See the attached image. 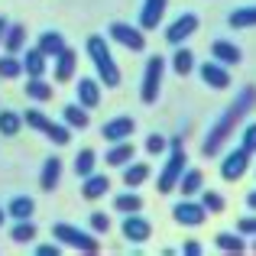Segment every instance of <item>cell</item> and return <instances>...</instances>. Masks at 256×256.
Instances as JSON below:
<instances>
[{
    "mask_svg": "<svg viewBox=\"0 0 256 256\" xmlns=\"http://www.w3.org/2000/svg\"><path fill=\"white\" fill-rule=\"evenodd\" d=\"M256 107V88L253 84H246V88H240V94L234 98V104L227 107L224 114H220V120L208 130V136H204V143H201V156L204 159H211V156H218L220 150L227 146V140L237 133V126L246 120V114H250Z\"/></svg>",
    "mask_w": 256,
    "mask_h": 256,
    "instance_id": "cell-1",
    "label": "cell"
},
{
    "mask_svg": "<svg viewBox=\"0 0 256 256\" xmlns=\"http://www.w3.org/2000/svg\"><path fill=\"white\" fill-rule=\"evenodd\" d=\"M84 49H88V58H91L94 72H98V82L107 84V88H120V68L114 62V52L107 46V39L104 36H88Z\"/></svg>",
    "mask_w": 256,
    "mask_h": 256,
    "instance_id": "cell-2",
    "label": "cell"
},
{
    "mask_svg": "<svg viewBox=\"0 0 256 256\" xmlns=\"http://www.w3.org/2000/svg\"><path fill=\"white\" fill-rule=\"evenodd\" d=\"M52 237H56L62 246H72V250H78V253H91V256L100 253V240L94 237L91 230H82V227L65 224V220L52 224Z\"/></svg>",
    "mask_w": 256,
    "mask_h": 256,
    "instance_id": "cell-3",
    "label": "cell"
},
{
    "mask_svg": "<svg viewBox=\"0 0 256 256\" xmlns=\"http://www.w3.org/2000/svg\"><path fill=\"white\" fill-rule=\"evenodd\" d=\"M169 159H166V166H162V172H159V178H156V192L159 194H169L175 192V185H178V178H182V172L188 169V152H185V143L182 146H169Z\"/></svg>",
    "mask_w": 256,
    "mask_h": 256,
    "instance_id": "cell-4",
    "label": "cell"
},
{
    "mask_svg": "<svg viewBox=\"0 0 256 256\" xmlns=\"http://www.w3.org/2000/svg\"><path fill=\"white\" fill-rule=\"evenodd\" d=\"M162 75H166V58L162 56H152L143 68V84H140V98L143 104H156L159 91H162Z\"/></svg>",
    "mask_w": 256,
    "mask_h": 256,
    "instance_id": "cell-5",
    "label": "cell"
},
{
    "mask_svg": "<svg viewBox=\"0 0 256 256\" xmlns=\"http://www.w3.org/2000/svg\"><path fill=\"white\" fill-rule=\"evenodd\" d=\"M107 36H110L114 42H120L124 49H130V52H143V49H146V36H143V30H140V26H130V23H110Z\"/></svg>",
    "mask_w": 256,
    "mask_h": 256,
    "instance_id": "cell-6",
    "label": "cell"
},
{
    "mask_svg": "<svg viewBox=\"0 0 256 256\" xmlns=\"http://www.w3.org/2000/svg\"><path fill=\"white\" fill-rule=\"evenodd\" d=\"M250 169V152L244 150V146H237V150H230L224 156V162H220V178L224 182H240Z\"/></svg>",
    "mask_w": 256,
    "mask_h": 256,
    "instance_id": "cell-7",
    "label": "cell"
},
{
    "mask_svg": "<svg viewBox=\"0 0 256 256\" xmlns=\"http://www.w3.org/2000/svg\"><path fill=\"white\" fill-rule=\"evenodd\" d=\"M172 218H175V224H182V227H201L208 220V211L201 208V201L182 198L178 204L172 208Z\"/></svg>",
    "mask_w": 256,
    "mask_h": 256,
    "instance_id": "cell-8",
    "label": "cell"
},
{
    "mask_svg": "<svg viewBox=\"0 0 256 256\" xmlns=\"http://www.w3.org/2000/svg\"><path fill=\"white\" fill-rule=\"evenodd\" d=\"M120 230H124V240H130V244H146V240L152 237V224L140 211L136 214H124Z\"/></svg>",
    "mask_w": 256,
    "mask_h": 256,
    "instance_id": "cell-9",
    "label": "cell"
},
{
    "mask_svg": "<svg viewBox=\"0 0 256 256\" xmlns=\"http://www.w3.org/2000/svg\"><path fill=\"white\" fill-rule=\"evenodd\" d=\"M194 32H198V16H194V13H182V16H175L169 23L166 39H169L172 46H185V39L194 36Z\"/></svg>",
    "mask_w": 256,
    "mask_h": 256,
    "instance_id": "cell-10",
    "label": "cell"
},
{
    "mask_svg": "<svg viewBox=\"0 0 256 256\" xmlns=\"http://www.w3.org/2000/svg\"><path fill=\"white\" fill-rule=\"evenodd\" d=\"M201 82H204L208 88H214V91H224V88H230V68L220 62H214V58H208L204 65L198 68Z\"/></svg>",
    "mask_w": 256,
    "mask_h": 256,
    "instance_id": "cell-11",
    "label": "cell"
},
{
    "mask_svg": "<svg viewBox=\"0 0 256 256\" xmlns=\"http://www.w3.org/2000/svg\"><path fill=\"white\" fill-rule=\"evenodd\" d=\"M133 130H136V120L133 117H114L100 126V136H104L107 143H120V140H130Z\"/></svg>",
    "mask_w": 256,
    "mask_h": 256,
    "instance_id": "cell-12",
    "label": "cell"
},
{
    "mask_svg": "<svg viewBox=\"0 0 256 256\" xmlns=\"http://www.w3.org/2000/svg\"><path fill=\"white\" fill-rule=\"evenodd\" d=\"M166 10H169V0H143V6H140V30H159Z\"/></svg>",
    "mask_w": 256,
    "mask_h": 256,
    "instance_id": "cell-13",
    "label": "cell"
},
{
    "mask_svg": "<svg viewBox=\"0 0 256 256\" xmlns=\"http://www.w3.org/2000/svg\"><path fill=\"white\" fill-rule=\"evenodd\" d=\"M211 58L230 68V65H240V62H244V52H240V46L227 42V39H214V42H211Z\"/></svg>",
    "mask_w": 256,
    "mask_h": 256,
    "instance_id": "cell-14",
    "label": "cell"
},
{
    "mask_svg": "<svg viewBox=\"0 0 256 256\" xmlns=\"http://www.w3.org/2000/svg\"><path fill=\"white\" fill-rule=\"evenodd\" d=\"M75 98L84 110H94V107L100 104V82L98 78H82V82L75 84Z\"/></svg>",
    "mask_w": 256,
    "mask_h": 256,
    "instance_id": "cell-15",
    "label": "cell"
},
{
    "mask_svg": "<svg viewBox=\"0 0 256 256\" xmlns=\"http://www.w3.org/2000/svg\"><path fill=\"white\" fill-rule=\"evenodd\" d=\"M58 182H62V159H58V156L42 159V172H39V188H42V192H56Z\"/></svg>",
    "mask_w": 256,
    "mask_h": 256,
    "instance_id": "cell-16",
    "label": "cell"
},
{
    "mask_svg": "<svg viewBox=\"0 0 256 256\" xmlns=\"http://www.w3.org/2000/svg\"><path fill=\"white\" fill-rule=\"evenodd\" d=\"M107 188H110V178H107L104 172H91V175H84V182H82V198L98 201V198L107 194Z\"/></svg>",
    "mask_w": 256,
    "mask_h": 256,
    "instance_id": "cell-17",
    "label": "cell"
},
{
    "mask_svg": "<svg viewBox=\"0 0 256 256\" xmlns=\"http://www.w3.org/2000/svg\"><path fill=\"white\" fill-rule=\"evenodd\" d=\"M75 68H78V52L65 46L56 56V82H72V78H75Z\"/></svg>",
    "mask_w": 256,
    "mask_h": 256,
    "instance_id": "cell-18",
    "label": "cell"
},
{
    "mask_svg": "<svg viewBox=\"0 0 256 256\" xmlns=\"http://www.w3.org/2000/svg\"><path fill=\"white\" fill-rule=\"evenodd\" d=\"M204 188V172L201 169H185L178 178V185H175V192H182V198H194V194Z\"/></svg>",
    "mask_w": 256,
    "mask_h": 256,
    "instance_id": "cell-19",
    "label": "cell"
},
{
    "mask_svg": "<svg viewBox=\"0 0 256 256\" xmlns=\"http://www.w3.org/2000/svg\"><path fill=\"white\" fill-rule=\"evenodd\" d=\"M62 124L68 126V130H88V126H91V117H88V110L75 100V104L62 107Z\"/></svg>",
    "mask_w": 256,
    "mask_h": 256,
    "instance_id": "cell-20",
    "label": "cell"
},
{
    "mask_svg": "<svg viewBox=\"0 0 256 256\" xmlns=\"http://www.w3.org/2000/svg\"><path fill=\"white\" fill-rule=\"evenodd\" d=\"M130 159H136V150H133L130 140H120V143H114L110 150H107V159H104V162L114 166V169H124Z\"/></svg>",
    "mask_w": 256,
    "mask_h": 256,
    "instance_id": "cell-21",
    "label": "cell"
},
{
    "mask_svg": "<svg viewBox=\"0 0 256 256\" xmlns=\"http://www.w3.org/2000/svg\"><path fill=\"white\" fill-rule=\"evenodd\" d=\"M4 52H10V56H20V52L26 49V26H20V23H10L6 26V32H4Z\"/></svg>",
    "mask_w": 256,
    "mask_h": 256,
    "instance_id": "cell-22",
    "label": "cell"
},
{
    "mask_svg": "<svg viewBox=\"0 0 256 256\" xmlns=\"http://www.w3.org/2000/svg\"><path fill=\"white\" fill-rule=\"evenodd\" d=\"M36 49L42 52L46 58H56L58 52L65 49V36H62V32H56V30H46V32H39V42H36Z\"/></svg>",
    "mask_w": 256,
    "mask_h": 256,
    "instance_id": "cell-23",
    "label": "cell"
},
{
    "mask_svg": "<svg viewBox=\"0 0 256 256\" xmlns=\"http://www.w3.org/2000/svg\"><path fill=\"white\" fill-rule=\"evenodd\" d=\"M23 94L30 100H36V104H46V100H52L56 88H52L49 82H42V78H30V82L23 84Z\"/></svg>",
    "mask_w": 256,
    "mask_h": 256,
    "instance_id": "cell-24",
    "label": "cell"
},
{
    "mask_svg": "<svg viewBox=\"0 0 256 256\" xmlns=\"http://www.w3.org/2000/svg\"><path fill=\"white\" fill-rule=\"evenodd\" d=\"M146 178H150V162H136V159H130V162L124 166V185L126 188H140Z\"/></svg>",
    "mask_w": 256,
    "mask_h": 256,
    "instance_id": "cell-25",
    "label": "cell"
},
{
    "mask_svg": "<svg viewBox=\"0 0 256 256\" xmlns=\"http://www.w3.org/2000/svg\"><path fill=\"white\" fill-rule=\"evenodd\" d=\"M20 62H23V75H26V78H42V75H46V65H49V62H46V56H42L39 49H30L23 58H20Z\"/></svg>",
    "mask_w": 256,
    "mask_h": 256,
    "instance_id": "cell-26",
    "label": "cell"
},
{
    "mask_svg": "<svg viewBox=\"0 0 256 256\" xmlns=\"http://www.w3.org/2000/svg\"><path fill=\"white\" fill-rule=\"evenodd\" d=\"M32 211H36V201H32L30 194H16V198L6 204V218H13V220H26V218H32Z\"/></svg>",
    "mask_w": 256,
    "mask_h": 256,
    "instance_id": "cell-27",
    "label": "cell"
},
{
    "mask_svg": "<svg viewBox=\"0 0 256 256\" xmlns=\"http://www.w3.org/2000/svg\"><path fill=\"white\" fill-rule=\"evenodd\" d=\"M172 72L175 75H192L194 72V52L185 49V46H175V56H172Z\"/></svg>",
    "mask_w": 256,
    "mask_h": 256,
    "instance_id": "cell-28",
    "label": "cell"
},
{
    "mask_svg": "<svg viewBox=\"0 0 256 256\" xmlns=\"http://www.w3.org/2000/svg\"><path fill=\"white\" fill-rule=\"evenodd\" d=\"M36 234H39V227L32 224V218H26V220H16V224L10 227V240L13 244H32V240H36Z\"/></svg>",
    "mask_w": 256,
    "mask_h": 256,
    "instance_id": "cell-29",
    "label": "cell"
},
{
    "mask_svg": "<svg viewBox=\"0 0 256 256\" xmlns=\"http://www.w3.org/2000/svg\"><path fill=\"white\" fill-rule=\"evenodd\" d=\"M114 211L117 214H136V211H143V198L136 192H124V194L114 198Z\"/></svg>",
    "mask_w": 256,
    "mask_h": 256,
    "instance_id": "cell-30",
    "label": "cell"
},
{
    "mask_svg": "<svg viewBox=\"0 0 256 256\" xmlns=\"http://www.w3.org/2000/svg\"><path fill=\"white\" fill-rule=\"evenodd\" d=\"M94 166H98V152H94L91 146L78 150V156H75V175H78V178L91 175V172H94Z\"/></svg>",
    "mask_w": 256,
    "mask_h": 256,
    "instance_id": "cell-31",
    "label": "cell"
},
{
    "mask_svg": "<svg viewBox=\"0 0 256 256\" xmlns=\"http://www.w3.org/2000/svg\"><path fill=\"white\" fill-rule=\"evenodd\" d=\"M227 23H230L234 30H250V26H256V6H237V10L227 16Z\"/></svg>",
    "mask_w": 256,
    "mask_h": 256,
    "instance_id": "cell-32",
    "label": "cell"
},
{
    "mask_svg": "<svg viewBox=\"0 0 256 256\" xmlns=\"http://www.w3.org/2000/svg\"><path fill=\"white\" fill-rule=\"evenodd\" d=\"M214 244H218V250H224V253H244L246 250V244H244V234H218L214 237Z\"/></svg>",
    "mask_w": 256,
    "mask_h": 256,
    "instance_id": "cell-33",
    "label": "cell"
},
{
    "mask_svg": "<svg viewBox=\"0 0 256 256\" xmlns=\"http://www.w3.org/2000/svg\"><path fill=\"white\" fill-rule=\"evenodd\" d=\"M23 75V62H20L16 56H0V78H6V82H13V78Z\"/></svg>",
    "mask_w": 256,
    "mask_h": 256,
    "instance_id": "cell-34",
    "label": "cell"
},
{
    "mask_svg": "<svg viewBox=\"0 0 256 256\" xmlns=\"http://www.w3.org/2000/svg\"><path fill=\"white\" fill-rule=\"evenodd\" d=\"M88 227H91L94 237L110 234V214H107V211H91V214H88Z\"/></svg>",
    "mask_w": 256,
    "mask_h": 256,
    "instance_id": "cell-35",
    "label": "cell"
},
{
    "mask_svg": "<svg viewBox=\"0 0 256 256\" xmlns=\"http://www.w3.org/2000/svg\"><path fill=\"white\" fill-rule=\"evenodd\" d=\"M20 126H23V117L16 110H0V133L4 136H16Z\"/></svg>",
    "mask_w": 256,
    "mask_h": 256,
    "instance_id": "cell-36",
    "label": "cell"
},
{
    "mask_svg": "<svg viewBox=\"0 0 256 256\" xmlns=\"http://www.w3.org/2000/svg\"><path fill=\"white\" fill-rule=\"evenodd\" d=\"M42 136L49 140V143H56V146H68V143H72V130H68L65 124H56V120L49 124V130H46Z\"/></svg>",
    "mask_w": 256,
    "mask_h": 256,
    "instance_id": "cell-37",
    "label": "cell"
},
{
    "mask_svg": "<svg viewBox=\"0 0 256 256\" xmlns=\"http://www.w3.org/2000/svg\"><path fill=\"white\" fill-rule=\"evenodd\" d=\"M201 208H204L208 214H220L224 211V198H220L218 192H211V188H201Z\"/></svg>",
    "mask_w": 256,
    "mask_h": 256,
    "instance_id": "cell-38",
    "label": "cell"
},
{
    "mask_svg": "<svg viewBox=\"0 0 256 256\" xmlns=\"http://www.w3.org/2000/svg\"><path fill=\"white\" fill-rule=\"evenodd\" d=\"M23 124L30 126V130H39V133H46V130H49V124H52V120L46 117L42 110H26V114H23Z\"/></svg>",
    "mask_w": 256,
    "mask_h": 256,
    "instance_id": "cell-39",
    "label": "cell"
},
{
    "mask_svg": "<svg viewBox=\"0 0 256 256\" xmlns=\"http://www.w3.org/2000/svg\"><path fill=\"white\" fill-rule=\"evenodd\" d=\"M166 150H169V136H162V133H150L146 136V152L150 156H162Z\"/></svg>",
    "mask_w": 256,
    "mask_h": 256,
    "instance_id": "cell-40",
    "label": "cell"
},
{
    "mask_svg": "<svg viewBox=\"0 0 256 256\" xmlns=\"http://www.w3.org/2000/svg\"><path fill=\"white\" fill-rule=\"evenodd\" d=\"M240 146H244V150L250 152V156L256 152V124H246V126H244V136H240Z\"/></svg>",
    "mask_w": 256,
    "mask_h": 256,
    "instance_id": "cell-41",
    "label": "cell"
},
{
    "mask_svg": "<svg viewBox=\"0 0 256 256\" xmlns=\"http://www.w3.org/2000/svg\"><path fill=\"white\" fill-rule=\"evenodd\" d=\"M237 234H244V237H256V211L237 220Z\"/></svg>",
    "mask_w": 256,
    "mask_h": 256,
    "instance_id": "cell-42",
    "label": "cell"
},
{
    "mask_svg": "<svg viewBox=\"0 0 256 256\" xmlns=\"http://www.w3.org/2000/svg\"><path fill=\"white\" fill-rule=\"evenodd\" d=\"M182 253H185V256H201L204 246H201L198 240H185V244H182Z\"/></svg>",
    "mask_w": 256,
    "mask_h": 256,
    "instance_id": "cell-43",
    "label": "cell"
},
{
    "mask_svg": "<svg viewBox=\"0 0 256 256\" xmlns=\"http://www.w3.org/2000/svg\"><path fill=\"white\" fill-rule=\"evenodd\" d=\"M58 253H62L58 244H39L36 246V256H58Z\"/></svg>",
    "mask_w": 256,
    "mask_h": 256,
    "instance_id": "cell-44",
    "label": "cell"
},
{
    "mask_svg": "<svg viewBox=\"0 0 256 256\" xmlns=\"http://www.w3.org/2000/svg\"><path fill=\"white\" fill-rule=\"evenodd\" d=\"M246 208H250V211H256V188H253L250 194H246Z\"/></svg>",
    "mask_w": 256,
    "mask_h": 256,
    "instance_id": "cell-45",
    "label": "cell"
},
{
    "mask_svg": "<svg viewBox=\"0 0 256 256\" xmlns=\"http://www.w3.org/2000/svg\"><path fill=\"white\" fill-rule=\"evenodd\" d=\"M6 26H10V20H6V16H0V42H4V32H6Z\"/></svg>",
    "mask_w": 256,
    "mask_h": 256,
    "instance_id": "cell-46",
    "label": "cell"
},
{
    "mask_svg": "<svg viewBox=\"0 0 256 256\" xmlns=\"http://www.w3.org/2000/svg\"><path fill=\"white\" fill-rule=\"evenodd\" d=\"M4 220H6V211H4V208H0V227H4Z\"/></svg>",
    "mask_w": 256,
    "mask_h": 256,
    "instance_id": "cell-47",
    "label": "cell"
},
{
    "mask_svg": "<svg viewBox=\"0 0 256 256\" xmlns=\"http://www.w3.org/2000/svg\"><path fill=\"white\" fill-rule=\"evenodd\" d=\"M253 250H256V237H253Z\"/></svg>",
    "mask_w": 256,
    "mask_h": 256,
    "instance_id": "cell-48",
    "label": "cell"
},
{
    "mask_svg": "<svg viewBox=\"0 0 256 256\" xmlns=\"http://www.w3.org/2000/svg\"><path fill=\"white\" fill-rule=\"evenodd\" d=\"M253 172H256V166H253Z\"/></svg>",
    "mask_w": 256,
    "mask_h": 256,
    "instance_id": "cell-49",
    "label": "cell"
}]
</instances>
